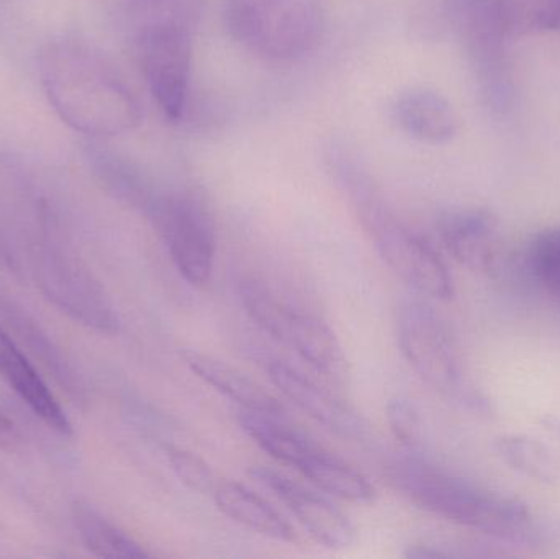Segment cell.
Instances as JSON below:
<instances>
[{"label": "cell", "mask_w": 560, "mask_h": 559, "mask_svg": "<svg viewBox=\"0 0 560 559\" xmlns=\"http://www.w3.org/2000/svg\"><path fill=\"white\" fill-rule=\"evenodd\" d=\"M387 478L421 511L495 540L536 548L560 538V525L539 517L525 502L480 488L424 459H398L388 466Z\"/></svg>", "instance_id": "obj_1"}, {"label": "cell", "mask_w": 560, "mask_h": 559, "mask_svg": "<svg viewBox=\"0 0 560 559\" xmlns=\"http://www.w3.org/2000/svg\"><path fill=\"white\" fill-rule=\"evenodd\" d=\"M39 78L49 105L79 133L112 138L140 124V105L133 92L88 43H49L39 58Z\"/></svg>", "instance_id": "obj_2"}, {"label": "cell", "mask_w": 560, "mask_h": 559, "mask_svg": "<svg viewBox=\"0 0 560 559\" xmlns=\"http://www.w3.org/2000/svg\"><path fill=\"white\" fill-rule=\"evenodd\" d=\"M338 171L358 210L359 220L374 240L375 248L388 268L428 298L438 301L453 298V278L433 245L398 222L369 177L362 176L354 164L339 161Z\"/></svg>", "instance_id": "obj_3"}, {"label": "cell", "mask_w": 560, "mask_h": 559, "mask_svg": "<svg viewBox=\"0 0 560 559\" xmlns=\"http://www.w3.org/2000/svg\"><path fill=\"white\" fill-rule=\"evenodd\" d=\"M202 0H148L138 36L148 88L170 120H183L189 104L192 32Z\"/></svg>", "instance_id": "obj_4"}, {"label": "cell", "mask_w": 560, "mask_h": 559, "mask_svg": "<svg viewBox=\"0 0 560 559\" xmlns=\"http://www.w3.org/2000/svg\"><path fill=\"white\" fill-rule=\"evenodd\" d=\"M226 32L243 48L269 61H296L325 32L323 0H223Z\"/></svg>", "instance_id": "obj_5"}, {"label": "cell", "mask_w": 560, "mask_h": 559, "mask_svg": "<svg viewBox=\"0 0 560 559\" xmlns=\"http://www.w3.org/2000/svg\"><path fill=\"white\" fill-rule=\"evenodd\" d=\"M398 343L418 376L444 396L479 414H492L490 400L470 383L459 351L436 312L420 302L401 307Z\"/></svg>", "instance_id": "obj_6"}, {"label": "cell", "mask_w": 560, "mask_h": 559, "mask_svg": "<svg viewBox=\"0 0 560 559\" xmlns=\"http://www.w3.org/2000/svg\"><path fill=\"white\" fill-rule=\"evenodd\" d=\"M32 259L36 286L59 311L98 334L120 331L114 301L81 259L51 245L39 246Z\"/></svg>", "instance_id": "obj_7"}, {"label": "cell", "mask_w": 560, "mask_h": 559, "mask_svg": "<svg viewBox=\"0 0 560 559\" xmlns=\"http://www.w3.org/2000/svg\"><path fill=\"white\" fill-rule=\"evenodd\" d=\"M179 275L189 284L209 282L215 261V226L202 202L190 194H160L147 213Z\"/></svg>", "instance_id": "obj_8"}, {"label": "cell", "mask_w": 560, "mask_h": 559, "mask_svg": "<svg viewBox=\"0 0 560 559\" xmlns=\"http://www.w3.org/2000/svg\"><path fill=\"white\" fill-rule=\"evenodd\" d=\"M252 476L285 504L316 544L328 550H346L354 544L355 531L351 522L325 496L310 491L266 466L253 468Z\"/></svg>", "instance_id": "obj_9"}, {"label": "cell", "mask_w": 560, "mask_h": 559, "mask_svg": "<svg viewBox=\"0 0 560 559\" xmlns=\"http://www.w3.org/2000/svg\"><path fill=\"white\" fill-rule=\"evenodd\" d=\"M269 380L289 403L319 426L352 442L369 439V427L345 400L282 361L268 366Z\"/></svg>", "instance_id": "obj_10"}, {"label": "cell", "mask_w": 560, "mask_h": 559, "mask_svg": "<svg viewBox=\"0 0 560 559\" xmlns=\"http://www.w3.org/2000/svg\"><path fill=\"white\" fill-rule=\"evenodd\" d=\"M438 233L447 252L470 271L497 275L505 265L495 216L486 209L443 213Z\"/></svg>", "instance_id": "obj_11"}, {"label": "cell", "mask_w": 560, "mask_h": 559, "mask_svg": "<svg viewBox=\"0 0 560 559\" xmlns=\"http://www.w3.org/2000/svg\"><path fill=\"white\" fill-rule=\"evenodd\" d=\"M0 376L33 414L59 435H72V426L48 384L39 376L23 348L0 328Z\"/></svg>", "instance_id": "obj_12"}, {"label": "cell", "mask_w": 560, "mask_h": 559, "mask_svg": "<svg viewBox=\"0 0 560 559\" xmlns=\"http://www.w3.org/2000/svg\"><path fill=\"white\" fill-rule=\"evenodd\" d=\"M0 328L20 347L25 348L26 353L39 360L42 366L72 396H84L81 377L65 351L28 312L3 294H0Z\"/></svg>", "instance_id": "obj_13"}, {"label": "cell", "mask_w": 560, "mask_h": 559, "mask_svg": "<svg viewBox=\"0 0 560 559\" xmlns=\"http://www.w3.org/2000/svg\"><path fill=\"white\" fill-rule=\"evenodd\" d=\"M394 120L415 140L447 143L459 130L456 110L444 95L431 89H410L394 104Z\"/></svg>", "instance_id": "obj_14"}, {"label": "cell", "mask_w": 560, "mask_h": 559, "mask_svg": "<svg viewBox=\"0 0 560 559\" xmlns=\"http://www.w3.org/2000/svg\"><path fill=\"white\" fill-rule=\"evenodd\" d=\"M183 358L199 380L209 384L212 389L225 396L226 399H232L233 403L242 406L243 409L282 414L279 400L236 368L215 360V358L207 357V354L197 353V351H183Z\"/></svg>", "instance_id": "obj_15"}, {"label": "cell", "mask_w": 560, "mask_h": 559, "mask_svg": "<svg viewBox=\"0 0 560 559\" xmlns=\"http://www.w3.org/2000/svg\"><path fill=\"white\" fill-rule=\"evenodd\" d=\"M213 499L226 517L255 534L283 544L295 541L292 525L261 496L235 481H223L215 486Z\"/></svg>", "instance_id": "obj_16"}, {"label": "cell", "mask_w": 560, "mask_h": 559, "mask_svg": "<svg viewBox=\"0 0 560 559\" xmlns=\"http://www.w3.org/2000/svg\"><path fill=\"white\" fill-rule=\"evenodd\" d=\"M240 426L259 449L283 465L295 469L319 449L308 436L287 426L282 420V414L243 409L240 414Z\"/></svg>", "instance_id": "obj_17"}, {"label": "cell", "mask_w": 560, "mask_h": 559, "mask_svg": "<svg viewBox=\"0 0 560 559\" xmlns=\"http://www.w3.org/2000/svg\"><path fill=\"white\" fill-rule=\"evenodd\" d=\"M313 370L329 377H342L346 373V358L338 338L331 328L303 312L293 311L285 341Z\"/></svg>", "instance_id": "obj_18"}, {"label": "cell", "mask_w": 560, "mask_h": 559, "mask_svg": "<svg viewBox=\"0 0 560 559\" xmlns=\"http://www.w3.org/2000/svg\"><path fill=\"white\" fill-rule=\"evenodd\" d=\"M72 524L79 538L95 557L110 559L150 558L137 540L125 534L117 525L112 524L94 505L85 501H74L71 505Z\"/></svg>", "instance_id": "obj_19"}, {"label": "cell", "mask_w": 560, "mask_h": 559, "mask_svg": "<svg viewBox=\"0 0 560 559\" xmlns=\"http://www.w3.org/2000/svg\"><path fill=\"white\" fill-rule=\"evenodd\" d=\"M296 471L302 473L316 488L342 501L371 502L375 498L374 486L358 469L331 455L319 446Z\"/></svg>", "instance_id": "obj_20"}, {"label": "cell", "mask_w": 560, "mask_h": 559, "mask_svg": "<svg viewBox=\"0 0 560 559\" xmlns=\"http://www.w3.org/2000/svg\"><path fill=\"white\" fill-rule=\"evenodd\" d=\"M492 19L512 38L559 33L560 0H493Z\"/></svg>", "instance_id": "obj_21"}, {"label": "cell", "mask_w": 560, "mask_h": 559, "mask_svg": "<svg viewBox=\"0 0 560 559\" xmlns=\"http://www.w3.org/2000/svg\"><path fill=\"white\" fill-rule=\"evenodd\" d=\"M497 456L513 471L545 485L560 481V462L548 445L529 435H502L495 440Z\"/></svg>", "instance_id": "obj_22"}, {"label": "cell", "mask_w": 560, "mask_h": 559, "mask_svg": "<svg viewBox=\"0 0 560 559\" xmlns=\"http://www.w3.org/2000/svg\"><path fill=\"white\" fill-rule=\"evenodd\" d=\"M523 266L535 284L560 304V226L533 236L523 253Z\"/></svg>", "instance_id": "obj_23"}, {"label": "cell", "mask_w": 560, "mask_h": 559, "mask_svg": "<svg viewBox=\"0 0 560 559\" xmlns=\"http://www.w3.org/2000/svg\"><path fill=\"white\" fill-rule=\"evenodd\" d=\"M242 301L249 317L280 341H285L293 308L282 304L262 282L245 281L242 284Z\"/></svg>", "instance_id": "obj_24"}, {"label": "cell", "mask_w": 560, "mask_h": 559, "mask_svg": "<svg viewBox=\"0 0 560 559\" xmlns=\"http://www.w3.org/2000/svg\"><path fill=\"white\" fill-rule=\"evenodd\" d=\"M167 459L174 475L197 494H213L215 476L210 466L196 453L179 446H167Z\"/></svg>", "instance_id": "obj_25"}, {"label": "cell", "mask_w": 560, "mask_h": 559, "mask_svg": "<svg viewBox=\"0 0 560 559\" xmlns=\"http://www.w3.org/2000/svg\"><path fill=\"white\" fill-rule=\"evenodd\" d=\"M388 426L395 439L405 446H413L420 435V417L408 400L395 397L387 406Z\"/></svg>", "instance_id": "obj_26"}, {"label": "cell", "mask_w": 560, "mask_h": 559, "mask_svg": "<svg viewBox=\"0 0 560 559\" xmlns=\"http://www.w3.org/2000/svg\"><path fill=\"white\" fill-rule=\"evenodd\" d=\"M13 435H15L13 423L0 412V446L9 445L13 440Z\"/></svg>", "instance_id": "obj_27"}, {"label": "cell", "mask_w": 560, "mask_h": 559, "mask_svg": "<svg viewBox=\"0 0 560 559\" xmlns=\"http://www.w3.org/2000/svg\"><path fill=\"white\" fill-rule=\"evenodd\" d=\"M541 426L545 427L548 432H551L556 439L560 440V417L545 416L541 420Z\"/></svg>", "instance_id": "obj_28"}]
</instances>
